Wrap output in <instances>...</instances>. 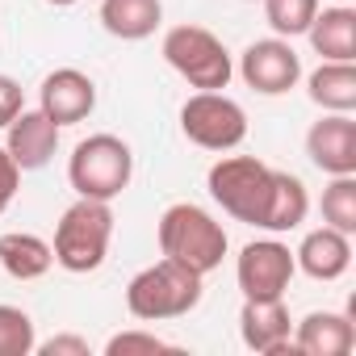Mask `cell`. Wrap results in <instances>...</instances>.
Returning a JSON list of instances; mask_svg holds the SVG:
<instances>
[{
	"label": "cell",
	"instance_id": "cell-1",
	"mask_svg": "<svg viewBox=\"0 0 356 356\" xmlns=\"http://www.w3.org/2000/svg\"><path fill=\"white\" fill-rule=\"evenodd\" d=\"M155 239H159V252H163L168 260L185 264V268H193V273H202V277H210L214 268H222L227 248H231L227 227H222L210 210H202V206H193V202H172V206L159 214Z\"/></svg>",
	"mask_w": 356,
	"mask_h": 356
},
{
	"label": "cell",
	"instance_id": "cell-2",
	"mask_svg": "<svg viewBox=\"0 0 356 356\" xmlns=\"http://www.w3.org/2000/svg\"><path fill=\"white\" fill-rule=\"evenodd\" d=\"M206 277L176 264V260H155L143 273L130 277L126 285V310L138 323H168V318H185L189 310L202 306Z\"/></svg>",
	"mask_w": 356,
	"mask_h": 356
},
{
	"label": "cell",
	"instance_id": "cell-3",
	"mask_svg": "<svg viewBox=\"0 0 356 356\" xmlns=\"http://www.w3.org/2000/svg\"><path fill=\"white\" fill-rule=\"evenodd\" d=\"M273 176H277V168H268L256 155H222L206 172V189L235 222L264 231V218L273 206Z\"/></svg>",
	"mask_w": 356,
	"mask_h": 356
},
{
	"label": "cell",
	"instance_id": "cell-4",
	"mask_svg": "<svg viewBox=\"0 0 356 356\" xmlns=\"http://www.w3.org/2000/svg\"><path fill=\"white\" fill-rule=\"evenodd\" d=\"M109 239H113V210L109 202H92V197H76L59 222H55V264L63 273H97L109 256Z\"/></svg>",
	"mask_w": 356,
	"mask_h": 356
},
{
	"label": "cell",
	"instance_id": "cell-5",
	"mask_svg": "<svg viewBox=\"0 0 356 356\" xmlns=\"http://www.w3.org/2000/svg\"><path fill=\"white\" fill-rule=\"evenodd\" d=\"M130 176H134V151L118 134H88L76 143L67 159V185L76 189V197L113 202L130 189Z\"/></svg>",
	"mask_w": 356,
	"mask_h": 356
},
{
	"label": "cell",
	"instance_id": "cell-6",
	"mask_svg": "<svg viewBox=\"0 0 356 356\" xmlns=\"http://www.w3.org/2000/svg\"><path fill=\"white\" fill-rule=\"evenodd\" d=\"M159 51H163L168 67L197 92H222L235 76V59H231L227 42L206 26H172L163 34Z\"/></svg>",
	"mask_w": 356,
	"mask_h": 356
},
{
	"label": "cell",
	"instance_id": "cell-7",
	"mask_svg": "<svg viewBox=\"0 0 356 356\" xmlns=\"http://www.w3.org/2000/svg\"><path fill=\"white\" fill-rule=\"evenodd\" d=\"M181 130L202 151H235L248 138V113L227 92H193L181 105Z\"/></svg>",
	"mask_w": 356,
	"mask_h": 356
},
{
	"label": "cell",
	"instance_id": "cell-8",
	"mask_svg": "<svg viewBox=\"0 0 356 356\" xmlns=\"http://www.w3.org/2000/svg\"><path fill=\"white\" fill-rule=\"evenodd\" d=\"M235 72H239V80L252 92H260V97H285L302 80V55L293 51L289 38H260V42H248V51L239 55Z\"/></svg>",
	"mask_w": 356,
	"mask_h": 356
},
{
	"label": "cell",
	"instance_id": "cell-9",
	"mask_svg": "<svg viewBox=\"0 0 356 356\" xmlns=\"http://www.w3.org/2000/svg\"><path fill=\"white\" fill-rule=\"evenodd\" d=\"M293 273H298L293 252H289V243H281V239H256V243H248V248L239 252V260H235L239 293H243V298H256V302H264V298H285Z\"/></svg>",
	"mask_w": 356,
	"mask_h": 356
},
{
	"label": "cell",
	"instance_id": "cell-10",
	"mask_svg": "<svg viewBox=\"0 0 356 356\" xmlns=\"http://www.w3.org/2000/svg\"><path fill=\"white\" fill-rule=\"evenodd\" d=\"M239 339L248 352L256 356H285L293 352V318H289V306L285 298H243V310H239Z\"/></svg>",
	"mask_w": 356,
	"mask_h": 356
},
{
	"label": "cell",
	"instance_id": "cell-11",
	"mask_svg": "<svg viewBox=\"0 0 356 356\" xmlns=\"http://www.w3.org/2000/svg\"><path fill=\"white\" fill-rule=\"evenodd\" d=\"M38 109L55 122V126H76L97 109V84L88 72L80 67H55L42 84H38Z\"/></svg>",
	"mask_w": 356,
	"mask_h": 356
},
{
	"label": "cell",
	"instance_id": "cell-12",
	"mask_svg": "<svg viewBox=\"0 0 356 356\" xmlns=\"http://www.w3.org/2000/svg\"><path fill=\"white\" fill-rule=\"evenodd\" d=\"M306 155L323 176H356V122H352V113H323L306 130Z\"/></svg>",
	"mask_w": 356,
	"mask_h": 356
},
{
	"label": "cell",
	"instance_id": "cell-13",
	"mask_svg": "<svg viewBox=\"0 0 356 356\" xmlns=\"http://www.w3.org/2000/svg\"><path fill=\"white\" fill-rule=\"evenodd\" d=\"M59 130L42 109H22L9 126H5V151L13 155V163L22 172H38L55 159L59 151Z\"/></svg>",
	"mask_w": 356,
	"mask_h": 356
},
{
	"label": "cell",
	"instance_id": "cell-14",
	"mask_svg": "<svg viewBox=\"0 0 356 356\" xmlns=\"http://www.w3.org/2000/svg\"><path fill=\"white\" fill-rule=\"evenodd\" d=\"M293 264L310 281H339L352 268V235H343V231L323 222V227L302 235V243L293 252Z\"/></svg>",
	"mask_w": 356,
	"mask_h": 356
},
{
	"label": "cell",
	"instance_id": "cell-15",
	"mask_svg": "<svg viewBox=\"0 0 356 356\" xmlns=\"http://www.w3.org/2000/svg\"><path fill=\"white\" fill-rule=\"evenodd\" d=\"M293 352L298 356H348L356 348V323L339 310H310L293 323Z\"/></svg>",
	"mask_w": 356,
	"mask_h": 356
},
{
	"label": "cell",
	"instance_id": "cell-16",
	"mask_svg": "<svg viewBox=\"0 0 356 356\" xmlns=\"http://www.w3.org/2000/svg\"><path fill=\"white\" fill-rule=\"evenodd\" d=\"M306 38H310V47L323 63H352L356 59V9L352 5L318 9Z\"/></svg>",
	"mask_w": 356,
	"mask_h": 356
},
{
	"label": "cell",
	"instance_id": "cell-17",
	"mask_svg": "<svg viewBox=\"0 0 356 356\" xmlns=\"http://www.w3.org/2000/svg\"><path fill=\"white\" fill-rule=\"evenodd\" d=\"M97 17H101V26H105L109 38L143 42L163 22V0H101Z\"/></svg>",
	"mask_w": 356,
	"mask_h": 356
},
{
	"label": "cell",
	"instance_id": "cell-18",
	"mask_svg": "<svg viewBox=\"0 0 356 356\" xmlns=\"http://www.w3.org/2000/svg\"><path fill=\"white\" fill-rule=\"evenodd\" d=\"M0 268L13 281H38L55 268V252L42 235L9 231V235H0Z\"/></svg>",
	"mask_w": 356,
	"mask_h": 356
},
{
	"label": "cell",
	"instance_id": "cell-19",
	"mask_svg": "<svg viewBox=\"0 0 356 356\" xmlns=\"http://www.w3.org/2000/svg\"><path fill=\"white\" fill-rule=\"evenodd\" d=\"M306 97L323 113H352L356 109V67L352 63H318L306 76Z\"/></svg>",
	"mask_w": 356,
	"mask_h": 356
},
{
	"label": "cell",
	"instance_id": "cell-20",
	"mask_svg": "<svg viewBox=\"0 0 356 356\" xmlns=\"http://www.w3.org/2000/svg\"><path fill=\"white\" fill-rule=\"evenodd\" d=\"M306 214H310V193L302 185V176L277 168V176H273V206H268L264 231L268 235H289V231H298L306 222Z\"/></svg>",
	"mask_w": 356,
	"mask_h": 356
},
{
	"label": "cell",
	"instance_id": "cell-21",
	"mask_svg": "<svg viewBox=\"0 0 356 356\" xmlns=\"http://www.w3.org/2000/svg\"><path fill=\"white\" fill-rule=\"evenodd\" d=\"M318 210H323L327 227H335L343 235H356V176H331Z\"/></svg>",
	"mask_w": 356,
	"mask_h": 356
},
{
	"label": "cell",
	"instance_id": "cell-22",
	"mask_svg": "<svg viewBox=\"0 0 356 356\" xmlns=\"http://www.w3.org/2000/svg\"><path fill=\"white\" fill-rule=\"evenodd\" d=\"M264 5V22L273 26L277 38H298L310 30L314 13H318V0H260Z\"/></svg>",
	"mask_w": 356,
	"mask_h": 356
},
{
	"label": "cell",
	"instance_id": "cell-23",
	"mask_svg": "<svg viewBox=\"0 0 356 356\" xmlns=\"http://www.w3.org/2000/svg\"><path fill=\"white\" fill-rule=\"evenodd\" d=\"M34 343H38L34 318L22 306L0 302V356H30Z\"/></svg>",
	"mask_w": 356,
	"mask_h": 356
},
{
	"label": "cell",
	"instance_id": "cell-24",
	"mask_svg": "<svg viewBox=\"0 0 356 356\" xmlns=\"http://www.w3.org/2000/svg\"><path fill=\"white\" fill-rule=\"evenodd\" d=\"M130 352H176L168 339H159L155 331H118V335H109V343H105V356H130Z\"/></svg>",
	"mask_w": 356,
	"mask_h": 356
},
{
	"label": "cell",
	"instance_id": "cell-25",
	"mask_svg": "<svg viewBox=\"0 0 356 356\" xmlns=\"http://www.w3.org/2000/svg\"><path fill=\"white\" fill-rule=\"evenodd\" d=\"M34 352H38V356H92L88 339H84V335H72V331L51 335V339H38Z\"/></svg>",
	"mask_w": 356,
	"mask_h": 356
},
{
	"label": "cell",
	"instance_id": "cell-26",
	"mask_svg": "<svg viewBox=\"0 0 356 356\" xmlns=\"http://www.w3.org/2000/svg\"><path fill=\"white\" fill-rule=\"evenodd\" d=\"M17 189H22V168L13 163V155H9L5 147H0V214L13 206Z\"/></svg>",
	"mask_w": 356,
	"mask_h": 356
},
{
	"label": "cell",
	"instance_id": "cell-27",
	"mask_svg": "<svg viewBox=\"0 0 356 356\" xmlns=\"http://www.w3.org/2000/svg\"><path fill=\"white\" fill-rule=\"evenodd\" d=\"M26 109V97H22V84L13 76H0V130H5L17 113Z\"/></svg>",
	"mask_w": 356,
	"mask_h": 356
},
{
	"label": "cell",
	"instance_id": "cell-28",
	"mask_svg": "<svg viewBox=\"0 0 356 356\" xmlns=\"http://www.w3.org/2000/svg\"><path fill=\"white\" fill-rule=\"evenodd\" d=\"M47 5H55V9H72L76 0H47Z\"/></svg>",
	"mask_w": 356,
	"mask_h": 356
},
{
	"label": "cell",
	"instance_id": "cell-29",
	"mask_svg": "<svg viewBox=\"0 0 356 356\" xmlns=\"http://www.w3.org/2000/svg\"><path fill=\"white\" fill-rule=\"evenodd\" d=\"M331 5H356V0H331Z\"/></svg>",
	"mask_w": 356,
	"mask_h": 356
}]
</instances>
